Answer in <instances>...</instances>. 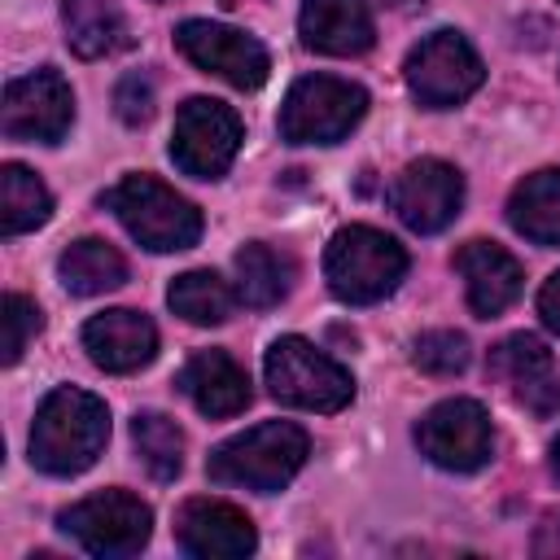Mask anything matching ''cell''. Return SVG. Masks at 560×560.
<instances>
[{"instance_id":"8","label":"cell","mask_w":560,"mask_h":560,"mask_svg":"<svg viewBox=\"0 0 560 560\" xmlns=\"http://www.w3.org/2000/svg\"><path fill=\"white\" fill-rule=\"evenodd\" d=\"M402 79H407V92L424 109H451L481 88L486 70H481L477 48L459 31H433L407 52Z\"/></svg>"},{"instance_id":"26","label":"cell","mask_w":560,"mask_h":560,"mask_svg":"<svg viewBox=\"0 0 560 560\" xmlns=\"http://www.w3.org/2000/svg\"><path fill=\"white\" fill-rule=\"evenodd\" d=\"M131 442H136V459L144 464V472L153 481H175L184 468V433L171 416L162 411H140L131 420Z\"/></svg>"},{"instance_id":"15","label":"cell","mask_w":560,"mask_h":560,"mask_svg":"<svg viewBox=\"0 0 560 560\" xmlns=\"http://www.w3.org/2000/svg\"><path fill=\"white\" fill-rule=\"evenodd\" d=\"M175 542L197 560H241L258 547V534L236 503L201 494L175 512Z\"/></svg>"},{"instance_id":"3","label":"cell","mask_w":560,"mask_h":560,"mask_svg":"<svg viewBox=\"0 0 560 560\" xmlns=\"http://www.w3.org/2000/svg\"><path fill=\"white\" fill-rule=\"evenodd\" d=\"M402 276H407V249L381 228L350 223L324 249V280L332 298L350 306H372L389 298Z\"/></svg>"},{"instance_id":"12","label":"cell","mask_w":560,"mask_h":560,"mask_svg":"<svg viewBox=\"0 0 560 560\" xmlns=\"http://www.w3.org/2000/svg\"><path fill=\"white\" fill-rule=\"evenodd\" d=\"M70 118H74V96H70V83L52 66L31 70L4 88L0 127L9 140L57 144L70 131Z\"/></svg>"},{"instance_id":"7","label":"cell","mask_w":560,"mask_h":560,"mask_svg":"<svg viewBox=\"0 0 560 560\" xmlns=\"http://www.w3.org/2000/svg\"><path fill=\"white\" fill-rule=\"evenodd\" d=\"M57 525L92 556L101 560H122V556H136L149 534H153V512L144 499H136L131 490H101V494H88L79 503H70Z\"/></svg>"},{"instance_id":"27","label":"cell","mask_w":560,"mask_h":560,"mask_svg":"<svg viewBox=\"0 0 560 560\" xmlns=\"http://www.w3.org/2000/svg\"><path fill=\"white\" fill-rule=\"evenodd\" d=\"M468 359H472L468 337L455 328H433V332H420L411 341V363L429 376H459L468 368Z\"/></svg>"},{"instance_id":"1","label":"cell","mask_w":560,"mask_h":560,"mask_svg":"<svg viewBox=\"0 0 560 560\" xmlns=\"http://www.w3.org/2000/svg\"><path fill=\"white\" fill-rule=\"evenodd\" d=\"M109 442V411L96 394L61 385L52 389L31 424V464L48 477H79L96 464Z\"/></svg>"},{"instance_id":"19","label":"cell","mask_w":560,"mask_h":560,"mask_svg":"<svg viewBox=\"0 0 560 560\" xmlns=\"http://www.w3.org/2000/svg\"><path fill=\"white\" fill-rule=\"evenodd\" d=\"M179 389L201 416L223 420L249 407V376L228 350H197L179 372Z\"/></svg>"},{"instance_id":"25","label":"cell","mask_w":560,"mask_h":560,"mask_svg":"<svg viewBox=\"0 0 560 560\" xmlns=\"http://www.w3.org/2000/svg\"><path fill=\"white\" fill-rule=\"evenodd\" d=\"M166 302L179 319H188L197 328H210V324H223L232 315L236 289H228V280H219L214 271H184V276L171 280Z\"/></svg>"},{"instance_id":"29","label":"cell","mask_w":560,"mask_h":560,"mask_svg":"<svg viewBox=\"0 0 560 560\" xmlns=\"http://www.w3.org/2000/svg\"><path fill=\"white\" fill-rule=\"evenodd\" d=\"M114 109L127 127H140L153 118V83L144 74H122L114 88Z\"/></svg>"},{"instance_id":"9","label":"cell","mask_w":560,"mask_h":560,"mask_svg":"<svg viewBox=\"0 0 560 560\" xmlns=\"http://www.w3.org/2000/svg\"><path fill=\"white\" fill-rule=\"evenodd\" d=\"M241 136L245 131H241V118L232 105H223L214 96H188L175 114L171 158L192 179H219L236 162Z\"/></svg>"},{"instance_id":"30","label":"cell","mask_w":560,"mask_h":560,"mask_svg":"<svg viewBox=\"0 0 560 560\" xmlns=\"http://www.w3.org/2000/svg\"><path fill=\"white\" fill-rule=\"evenodd\" d=\"M538 315H542V324L560 337V271H551V276L542 280V289H538Z\"/></svg>"},{"instance_id":"28","label":"cell","mask_w":560,"mask_h":560,"mask_svg":"<svg viewBox=\"0 0 560 560\" xmlns=\"http://www.w3.org/2000/svg\"><path fill=\"white\" fill-rule=\"evenodd\" d=\"M39 328H44L39 306L31 298H22V293H4V302H0V359L18 363Z\"/></svg>"},{"instance_id":"10","label":"cell","mask_w":560,"mask_h":560,"mask_svg":"<svg viewBox=\"0 0 560 560\" xmlns=\"http://www.w3.org/2000/svg\"><path fill=\"white\" fill-rule=\"evenodd\" d=\"M416 446L446 472H477L494 455V429L477 398H446L420 416Z\"/></svg>"},{"instance_id":"23","label":"cell","mask_w":560,"mask_h":560,"mask_svg":"<svg viewBox=\"0 0 560 560\" xmlns=\"http://www.w3.org/2000/svg\"><path fill=\"white\" fill-rule=\"evenodd\" d=\"M57 276L74 298H96V293H109L127 280V262L109 241L83 236L57 258Z\"/></svg>"},{"instance_id":"22","label":"cell","mask_w":560,"mask_h":560,"mask_svg":"<svg viewBox=\"0 0 560 560\" xmlns=\"http://www.w3.org/2000/svg\"><path fill=\"white\" fill-rule=\"evenodd\" d=\"M61 26L70 52H79L83 61L109 57L127 44V22L114 0H61Z\"/></svg>"},{"instance_id":"13","label":"cell","mask_w":560,"mask_h":560,"mask_svg":"<svg viewBox=\"0 0 560 560\" xmlns=\"http://www.w3.org/2000/svg\"><path fill=\"white\" fill-rule=\"evenodd\" d=\"M389 206L411 232H442L464 206V175L442 158L407 162L389 184Z\"/></svg>"},{"instance_id":"17","label":"cell","mask_w":560,"mask_h":560,"mask_svg":"<svg viewBox=\"0 0 560 560\" xmlns=\"http://www.w3.org/2000/svg\"><path fill=\"white\" fill-rule=\"evenodd\" d=\"M455 271L464 276L468 306H472V315H481V319L503 315V311L521 298V284H525L521 262H516L503 245H494V241H468V245H459Z\"/></svg>"},{"instance_id":"16","label":"cell","mask_w":560,"mask_h":560,"mask_svg":"<svg viewBox=\"0 0 560 560\" xmlns=\"http://www.w3.org/2000/svg\"><path fill=\"white\" fill-rule=\"evenodd\" d=\"M83 350L101 372H136L158 354V328L149 315L114 306L83 324Z\"/></svg>"},{"instance_id":"21","label":"cell","mask_w":560,"mask_h":560,"mask_svg":"<svg viewBox=\"0 0 560 560\" xmlns=\"http://www.w3.org/2000/svg\"><path fill=\"white\" fill-rule=\"evenodd\" d=\"M232 267H236V302H245L254 311H267V306L284 302L289 289H293V258L262 245V241L241 245Z\"/></svg>"},{"instance_id":"11","label":"cell","mask_w":560,"mask_h":560,"mask_svg":"<svg viewBox=\"0 0 560 560\" xmlns=\"http://www.w3.org/2000/svg\"><path fill=\"white\" fill-rule=\"evenodd\" d=\"M175 48H179L197 70H206V74H214V79H223V83H232V88H241V92L262 88L267 74H271L267 48H262L254 35H245V31H236V26H223V22H206V18L179 22Z\"/></svg>"},{"instance_id":"14","label":"cell","mask_w":560,"mask_h":560,"mask_svg":"<svg viewBox=\"0 0 560 560\" xmlns=\"http://www.w3.org/2000/svg\"><path fill=\"white\" fill-rule=\"evenodd\" d=\"M490 376L534 416L560 411V372L534 332H512L490 350Z\"/></svg>"},{"instance_id":"4","label":"cell","mask_w":560,"mask_h":560,"mask_svg":"<svg viewBox=\"0 0 560 560\" xmlns=\"http://www.w3.org/2000/svg\"><path fill=\"white\" fill-rule=\"evenodd\" d=\"M105 206L118 214V223L153 254H175L197 245L201 236V210L179 197L158 175H127L105 192Z\"/></svg>"},{"instance_id":"24","label":"cell","mask_w":560,"mask_h":560,"mask_svg":"<svg viewBox=\"0 0 560 560\" xmlns=\"http://www.w3.org/2000/svg\"><path fill=\"white\" fill-rule=\"evenodd\" d=\"M48 214H52V197H48L44 179L18 162H4L0 166V232L4 236L35 232L48 223Z\"/></svg>"},{"instance_id":"5","label":"cell","mask_w":560,"mask_h":560,"mask_svg":"<svg viewBox=\"0 0 560 560\" xmlns=\"http://www.w3.org/2000/svg\"><path fill=\"white\" fill-rule=\"evenodd\" d=\"M262 372L271 398L298 411H341L354 398V376L306 337H276L267 346Z\"/></svg>"},{"instance_id":"18","label":"cell","mask_w":560,"mask_h":560,"mask_svg":"<svg viewBox=\"0 0 560 560\" xmlns=\"http://www.w3.org/2000/svg\"><path fill=\"white\" fill-rule=\"evenodd\" d=\"M298 31L306 48L328 57H359L376 39L368 0H302Z\"/></svg>"},{"instance_id":"32","label":"cell","mask_w":560,"mask_h":560,"mask_svg":"<svg viewBox=\"0 0 560 560\" xmlns=\"http://www.w3.org/2000/svg\"><path fill=\"white\" fill-rule=\"evenodd\" d=\"M547 468H551V477L560 481V438L551 442V451H547Z\"/></svg>"},{"instance_id":"20","label":"cell","mask_w":560,"mask_h":560,"mask_svg":"<svg viewBox=\"0 0 560 560\" xmlns=\"http://www.w3.org/2000/svg\"><path fill=\"white\" fill-rule=\"evenodd\" d=\"M508 223L534 245H560V166H542L512 188Z\"/></svg>"},{"instance_id":"6","label":"cell","mask_w":560,"mask_h":560,"mask_svg":"<svg viewBox=\"0 0 560 560\" xmlns=\"http://www.w3.org/2000/svg\"><path fill=\"white\" fill-rule=\"evenodd\" d=\"M368 114V92L337 74H306L280 105V136L289 144H337Z\"/></svg>"},{"instance_id":"2","label":"cell","mask_w":560,"mask_h":560,"mask_svg":"<svg viewBox=\"0 0 560 560\" xmlns=\"http://www.w3.org/2000/svg\"><path fill=\"white\" fill-rule=\"evenodd\" d=\"M311 455V438L302 424L293 420H267L254 424L228 442H219L206 459L210 481L219 486H236V490H254V494H276L284 490L302 464Z\"/></svg>"},{"instance_id":"31","label":"cell","mask_w":560,"mask_h":560,"mask_svg":"<svg viewBox=\"0 0 560 560\" xmlns=\"http://www.w3.org/2000/svg\"><path fill=\"white\" fill-rule=\"evenodd\" d=\"M534 551H538V556H560V512H556V516H547V521L538 525Z\"/></svg>"}]
</instances>
